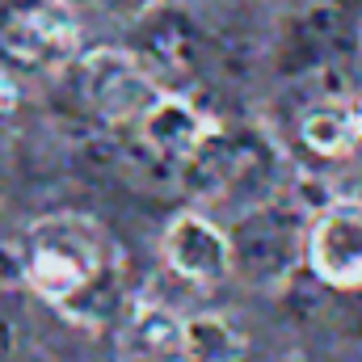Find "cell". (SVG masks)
Returning a JSON list of instances; mask_svg holds the SVG:
<instances>
[{"mask_svg":"<svg viewBox=\"0 0 362 362\" xmlns=\"http://www.w3.org/2000/svg\"><path fill=\"white\" fill-rule=\"evenodd\" d=\"M21 274L38 295L76 312L110 278L105 236L81 215H51L30 228L21 245Z\"/></svg>","mask_w":362,"mask_h":362,"instance_id":"6da1fadb","label":"cell"},{"mask_svg":"<svg viewBox=\"0 0 362 362\" xmlns=\"http://www.w3.org/2000/svg\"><path fill=\"white\" fill-rule=\"evenodd\" d=\"M72 47H76V25L68 8L55 0L25 4L0 17V51L21 68L55 72L59 64H68Z\"/></svg>","mask_w":362,"mask_h":362,"instance_id":"7a4b0ae2","label":"cell"},{"mask_svg":"<svg viewBox=\"0 0 362 362\" xmlns=\"http://www.w3.org/2000/svg\"><path fill=\"white\" fill-rule=\"evenodd\" d=\"M228 236H232V266L257 282L291 274L299 245H308L299 219L282 206H266V202L253 206Z\"/></svg>","mask_w":362,"mask_h":362,"instance_id":"3957f363","label":"cell"},{"mask_svg":"<svg viewBox=\"0 0 362 362\" xmlns=\"http://www.w3.org/2000/svg\"><path fill=\"white\" fill-rule=\"evenodd\" d=\"M81 93L105 122H139V114L156 101L148 68L127 51H93L81 64Z\"/></svg>","mask_w":362,"mask_h":362,"instance_id":"277c9868","label":"cell"},{"mask_svg":"<svg viewBox=\"0 0 362 362\" xmlns=\"http://www.w3.org/2000/svg\"><path fill=\"white\" fill-rule=\"evenodd\" d=\"M308 266L325 286H362V206H329L308 228Z\"/></svg>","mask_w":362,"mask_h":362,"instance_id":"5b68a950","label":"cell"},{"mask_svg":"<svg viewBox=\"0 0 362 362\" xmlns=\"http://www.w3.org/2000/svg\"><path fill=\"white\" fill-rule=\"evenodd\" d=\"M165 262L177 278L194 282V286H215L236 270L232 266V236L223 228H215L206 215H194V211H185L169 223Z\"/></svg>","mask_w":362,"mask_h":362,"instance_id":"8992f818","label":"cell"},{"mask_svg":"<svg viewBox=\"0 0 362 362\" xmlns=\"http://www.w3.org/2000/svg\"><path fill=\"white\" fill-rule=\"evenodd\" d=\"M135 127H139L144 152L156 156L160 165H185L211 135L202 114L185 97H169V93H156V101L139 114Z\"/></svg>","mask_w":362,"mask_h":362,"instance_id":"52a82bcc","label":"cell"},{"mask_svg":"<svg viewBox=\"0 0 362 362\" xmlns=\"http://www.w3.org/2000/svg\"><path fill=\"white\" fill-rule=\"evenodd\" d=\"M181 325L173 312L156 303H139L127 320V358L148 362H177L181 358Z\"/></svg>","mask_w":362,"mask_h":362,"instance_id":"ba28073f","label":"cell"},{"mask_svg":"<svg viewBox=\"0 0 362 362\" xmlns=\"http://www.w3.org/2000/svg\"><path fill=\"white\" fill-rule=\"evenodd\" d=\"M181 358L185 362H240L245 333L223 316H194L181 325Z\"/></svg>","mask_w":362,"mask_h":362,"instance_id":"9c48e42d","label":"cell"},{"mask_svg":"<svg viewBox=\"0 0 362 362\" xmlns=\"http://www.w3.org/2000/svg\"><path fill=\"white\" fill-rule=\"evenodd\" d=\"M303 144L320 156H341L350 148V139L358 135L354 131V114L337 110V105H316L308 118H303Z\"/></svg>","mask_w":362,"mask_h":362,"instance_id":"30bf717a","label":"cell"},{"mask_svg":"<svg viewBox=\"0 0 362 362\" xmlns=\"http://www.w3.org/2000/svg\"><path fill=\"white\" fill-rule=\"evenodd\" d=\"M17 101H21L17 81L8 76V68H0V114H13V110H17Z\"/></svg>","mask_w":362,"mask_h":362,"instance_id":"8fae6325","label":"cell"},{"mask_svg":"<svg viewBox=\"0 0 362 362\" xmlns=\"http://www.w3.org/2000/svg\"><path fill=\"white\" fill-rule=\"evenodd\" d=\"M4 354H8V325L0 320V362H4Z\"/></svg>","mask_w":362,"mask_h":362,"instance_id":"7c38bea8","label":"cell"},{"mask_svg":"<svg viewBox=\"0 0 362 362\" xmlns=\"http://www.w3.org/2000/svg\"><path fill=\"white\" fill-rule=\"evenodd\" d=\"M354 131H358V135H362V101H358V105H354Z\"/></svg>","mask_w":362,"mask_h":362,"instance_id":"4fadbf2b","label":"cell"},{"mask_svg":"<svg viewBox=\"0 0 362 362\" xmlns=\"http://www.w3.org/2000/svg\"><path fill=\"white\" fill-rule=\"evenodd\" d=\"M122 362H148V358H122Z\"/></svg>","mask_w":362,"mask_h":362,"instance_id":"5bb4252c","label":"cell"}]
</instances>
